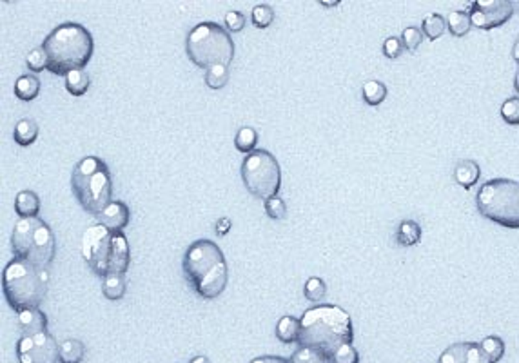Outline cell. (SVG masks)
<instances>
[{"instance_id":"cell-1","label":"cell","mask_w":519,"mask_h":363,"mask_svg":"<svg viewBox=\"0 0 519 363\" xmlns=\"http://www.w3.org/2000/svg\"><path fill=\"white\" fill-rule=\"evenodd\" d=\"M355 329L345 309L332 303H323L307 309L300 318V347L318 349L332 356L342 345L352 343Z\"/></svg>"},{"instance_id":"cell-2","label":"cell","mask_w":519,"mask_h":363,"mask_svg":"<svg viewBox=\"0 0 519 363\" xmlns=\"http://www.w3.org/2000/svg\"><path fill=\"white\" fill-rule=\"evenodd\" d=\"M184 275L201 298L213 300L226 290L229 267L226 256L213 240H196L184 254Z\"/></svg>"},{"instance_id":"cell-3","label":"cell","mask_w":519,"mask_h":363,"mask_svg":"<svg viewBox=\"0 0 519 363\" xmlns=\"http://www.w3.org/2000/svg\"><path fill=\"white\" fill-rule=\"evenodd\" d=\"M42 48L48 55V69L55 75H68L82 69L91 60L95 42L88 29L78 22H64L53 29Z\"/></svg>"},{"instance_id":"cell-4","label":"cell","mask_w":519,"mask_h":363,"mask_svg":"<svg viewBox=\"0 0 519 363\" xmlns=\"http://www.w3.org/2000/svg\"><path fill=\"white\" fill-rule=\"evenodd\" d=\"M82 256L91 267L93 273L102 278L108 276H124L131 262L129 242L122 231L105 229L97 223L85 229L82 236Z\"/></svg>"},{"instance_id":"cell-5","label":"cell","mask_w":519,"mask_h":363,"mask_svg":"<svg viewBox=\"0 0 519 363\" xmlns=\"http://www.w3.org/2000/svg\"><path fill=\"white\" fill-rule=\"evenodd\" d=\"M49 275L46 269H38L33 263L13 258L6 265L2 275V289L13 311L22 312L38 309L46 300Z\"/></svg>"},{"instance_id":"cell-6","label":"cell","mask_w":519,"mask_h":363,"mask_svg":"<svg viewBox=\"0 0 519 363\" xmlns=\"http://www.w3.org/2000/svg\"><path fill=\"white\" fill-rule=\"evenodd\" d=\"M71 189L82 209L95 216L113 202V180L98 157H84L73 167Z\"/></svg>"},{"instance_id":"cell-7","label":"cell","mask_w":519,"mask_h":363,"mask_svg":"<svg viewBox=\"0 0 519 363\" xmlns=\"http://www.w3.org/2000/svg\"><path fill=\"white\" fill-rule=\"evenodd\" d=\"M11 251L15 258L48 270L57 254V240L42 218H21L13 226Z\"/></svg>"},{"instance_id":"cell-8","label":"cell","mask_w":519,"mask_h":363,"mask_svg":"<svg viewBox=\"0 0 519 363\" xmlns=\"http://www.w3.org/2000/svg\"><path fill=\"white\" fill-rule=\"evenodd\" d=\"M185 51L193 64L209 69L213 65H229L234 57L231 33L216 22L194 26L185 38Z\"/></svg>"},{"instance_id":"cell-9","label":"cell","mask_w":519,"mask_h":363,"mask_svg":"<svg viewBox=\"0 0 519 363\" xmlns=\"http://www.w3.org/2000/svg\"><path fill=\"white\" fill-rule=\"evenodd\" d=\"M476 206L481 216L508 229L519 227V184L508 178L485 182L476 194Z\"/></svg>"},{"instance_id":"cell-10","label":"cell","mask_w":519,"mask_h":363,"mask_svg":"<svg viewBox=\"0 0 519 363\" xmlns=\"http://www.w3.org/2000/svg\"><path fill=\"white\" fill-rule=\"evenodd\" d=\"M242 180L249 193L267 200L271 196H278L282 186V169L273 153L254 149L242 162Z\"/></svg>"},{"instance_id":"cell-11","label":"cell","mask_w":519,"mask_h":363,"mask_svg":"<svg viewBox=\"0 0 519 363\" xmlns=\"http://www.w3.org/2000/svg\"><path fill=\"white\" fill-rule=\"evenodd\" d=\"M514 13V4L510 0H478L468 6L471 26L478 29H494L503 26Z\"/></svg>"},{"instance_id":"cell-12","label":"cell","mask_w":519,"mask_h":363,"mask_svg":"<svg viewBox=\"0 0 519 363\" xmlns=\"http://www.w3.org/2000/svg\"><path fill=\"white\" fill-rule=\"evenodd\" d=\"M16 356L21 363H57L58 345L48 331L22 336L16 342Z\"/></svg>"},{"instance_id":"cell-13","label":"cell","mask_w":519,"mask_h":363,"mask_svg":"<svg viewBox=\"0 0 519 363\" xmlns=\"http://www.w3.org/2000/svg\"><path fill=\"white\" fill-rule=\"evenodd\" d=\"M438 363H488L479 343L459 342L447 347L438 358Z\"/></svg>"},{"instance_id":"cell-14","label":"cell","mask_w":519,"mask_h":363,"mask_svg":"<svg viewBox=\"0 0 519 363\" xmlns=\"http://www.w3.org/2000/svg\"><path fill=\"white\" fill-rule=\"evenodd\" d=\"M97 218H98V223L104 226L105 229L118 233V231H122L129 223L131 213H129V207L125 206L124 202H120V200H115V202L109 204V206L105 207L100 214H97Z\"/></svg>"},{"instance_id":"cell-15","label":"cell","mask_w":519,"mask_h":363,"mask_svg":"<svg viewBox=\"0 0 519 363\" xmlns=\"http://www.w3.org/2000/svg\"><path fill=\"white\" fill-rule=\"evenodd\" d=\"M19 327L22 336H33L48 331V318L41 309H28L19 312Z\"/></svg>"},{"instance_id":"cell-16","label":"cell","mask_w":519,"mask_h":363,"mask_svg":"<svg viewBox=\"0 0 519 363\" xmlns=\"http://www.w3.org/2000/svg\"><path fill=\"white\" fill-rule=\"evenodd\" d=\"M481 177V169L474 160H459L454 167V178L463 189H472Z\"/></svg>"},{"instance_id":"cell-17","label":"cell","mask_w":519,"mask_h":363,"mask_svg":"<svg viewBox=\"0 0 519 363\" xmlns=\"http://www.w3.org/2000/svg\"><path fill=\"white\" fill-rule=\"evenodd\" d=\"M41 211V198L35 191L24 189L15 198V213L21 218H35Z\"/></svg>"},{"instance_id":"cell-18","label":"cell","mask_w":519,"mask_h":363,"mask_svg":"<svg viewBox=\"0 0 519 363\" xmlns=\"http://www.w3.org/2000/svg\"><path fill=\"white\" fill-rule=\"evenodd\" d=\"M41 93V80L35 75H22L16 78L15 82V95L16 98H21L22 102H31L35 100Z\"/></svg>"},{"instance_id":"cell-19","label":"cell","mask_w":519,"mask_h":363,"mask_svg":"<svg viewBox=\"0 0 519 363\" xmlns=\"http://www.w3.org/2000/svg\"><path fill=\"white\" fill-rule=\"evenodd\" d=\"M85 356V347L80 340L68 338L58 345V362L61 363H82Z\"/></svg>"},{"instance_id":"cell-20","label":"cell","mask_w":519,"mask_h":363,"mask_svg":"<svg viewBox=\"0 0 519 363\" xmlns=\"http://www.w3.org/2000/svg\"><path fill=\"white\" fill-rule=\"evenodd\" d=\"M13 138L19 145L22 147H28L33 142L38 138V125H36L35 120L31 118H22V120L16 122L15 131H13Z\"/></svg>"},{"instance_id":"cell-21","label":"cell","mask_w":519,"mask_h":363,"mask_svg":"<svg viewBox=\"0 0 519 363\" xmlns=\"http://www.w3.org/2000/svg\"><path fill=\"white\" fill-rule=\"evenodd\" d=\"M276 336L283 343H296L300 338V320L294 316H283L276 323Z\"/></svg>"},{"instance_id":"cell-22","label":"cell","mask_w":519,"mask_h":363,"mask_svg":"<svg viewBox=\"0 0 519 363\" xmlns=\"http://www.w3.org/2000/svg\"><path fill=\"white\" fill-rule=\"evenodd\" d=\"M396 240L399 246L412 247L419 243L421 240V227L414 222V220H403L398 226V233H396Z\"/></svg>"},{"instance_id":"cell-23","label":"cell","mask_w":519,"mask_h":363,"mask_svg":"<svg viewBox=\"0 0 519 363\" xmlns=\"http://www.w3.org/2000/svg\"><path fill=\"white\" fill-rule=\"evenodd\" d=\"M65 89L73 97H82L88 93L89 89V75L84 69H75V71L65 75Z\"/></svg>"},{"instance_id":"cell-24","label":"cell","mask_w":519,"mask_h":363,"mask_svg":"<svg viewBox=\"0 0 519 363\" xmlns=\"http://www.w3.org/2000/svg\"><path fill=\"white\" fill-rule=\"evenodd\" d=\"M479 349H481L488 363H498L505 354V343L498 336H487V338L481 340Z\"/></svg>"},{"instance_id":"cell-25","label":"cell","mask_w":519,"mask_h":363,"mask_svg":"<svg viewBox=\"0 0 519 363\" xmlns=\"http://www.w3.org/2000/svg\"><path fill=\"white\" fill-rule=\"evenodd\" d=\"M363 100L369 105H379L387 98V88L379 80H367L362 88Z\"/></svg>"},{"instance_id":"cell-26","label":"cell","mask_w":519,"mask_h":363,"mask_svg":"<svg viewBox=\"0 0 519 363\" xmlns=\"http://www.w3.org/2000/svg\"><path fill=\"white\" fill-rule=\"evenodd\" d=\"M289 363H332V362H330V356H327L325 352L318 351V349L300 347L293 352Z\"/></svg>"},{"instance_id":"cell-27","label":"cell","mask_w":519,"mask_h":363,"mask_svg":"<svg viewBox=\"0 0 519 363\" xmlns=\"http://www.w3.org/2000/svg\"><path fill=\"white\" fill-rule=\"evenodd\" d=\"M445 28H447L445 19L439 13H432V15H427L423 19L421 33L427 38H431V41H436V38H439L445 33Z\"/></svg>"},{"instance_id":"cell-28","label":"cell","mask_w":519,"mask_h":363,"mask_svg":"<svg viewBox=\"0 0 519 363\" xmlns=\"http://www.w3.org/2000/svg\"><path fill=\"white\" fill-rule=\"evenodd\" d=\"M256 144H258V133L249 127V125H243L240 127L234 137V145H236L238 151H242V153H253L256 149Z\"/></svg>"},{"instance_id":"cell-29","label":"cell","mask_w":519,"mask_h":363,"mask_svg":"<svg viewBox=\"0 0 519 363\" xmlns=\"http://www.w3.org/2000/svg\"><path fill=\"white\" fill-rule=\"evenodd\" d=\"M102 293H104V296L108 300H120L124 298L125 295V280L124 276H108V278H104V282H102Z\"/></svg>"},{"instance_id":"cell-30","label":"cell","mask_w":519,"mask_h":363,"mask_svg":"<svg viewBox=\"0 0 519 363\" xmlns=\"http://www.w3.org/2000/svg\"><path fill=\"white\" fill-rule=\"evenodd\" d=\"M445 24H449V31L454 36H463L467 35L468 29H471V19H468L467 11H452L449 13V19L445 21Z\"/></svg>"},{"instance_id":"cell-31","label":"cell","mask_w":519,"mask_h":363,"mask_svg":"<svg viewBox=\"0 0 519 363\" xmlns=\"http://www.w3.org/2000/svg\"><path fill=\"white\" fill-rule=\"evenodd\" d=\"M206 84L211 89H221L229 80V65H213L206 69Z\"/></svg>"},{"instance_id":"cell-32","label":"cell","mask_w":519,"mask_h":363,"mask_svg":"<svg viewBox=\"0 0 519 363\" xmlns=\"http://www.w3.org/2000/svg\"><path fill=\"white\" fill-rule=\"evenodd\" d=\"M251 19H253V24L260 29H266L273 24L274 21V11L269 4H258L254 6L253 11H251Z\"/></svg>"},{"instance_id":"cell-33","label":"cell","mask_w":519,"mask_h":363,"mask_svg":"<svg viewBox=\"0 0 519 363\" xmlns=\"http://www.w3.org/2000/svg\"><path fill=\"white\" fill-rule=\"evenodd\" d=\"M303 293H305V298L309 300V302H322L323 296H325V293H327L325 282H323L322 278H316V276H313V278H309L305 282Z\"/></svg>"},{"instance_id":"cell-34","label":"cell","mask_w":519,"mask_h":363,"mask_svg":"<svg viewBox=\"0 0 519 363\" xmlns=\"http://www.w3.org/2000/svg\"><path fill=\"white\" fill-rule=\"evenodd\" d=\"M26 64L31 69L33 73H41L42 69H48V55H46V49L42 46L38 48H33L31 51L28 53L26 57Z\"/></svg>"},{"instance_id":"cell-35","label":"cell","mask_w":519,"mask_h":363,"mask_svg":"<svg viewBox=\"0 0 519 363\" xmlns=\"http://www.w3.org/2000/svg\"><path fill=\"white\" fill-rule=\"evenodd\" d=\"M421 41H423V33L419 28H416V26H409V28L403 29L402 44L405 49H409V51H416L418 46L421 44Z\"/></svg>"},{"instance_id":"cell-36","label":"cell","mask_w":519,"mask_h":363,"mask_svg":"<svg viewBox=\"0 0 519 363\" xmlns=\"http://www.w3.org/2000/svg\"><path fill=\"white\" fill-rule=\"evenodd\" d=\"M330 362L332 363H360V354L352 343H347V345H342L335 354L330 356Z\"/></svg>"},{"instance_id":"cell-37","label":"cell","mask_w":519,"mask_h":363,"mask_svg":"<svg viewBox=\"0 0 519 363\" xmlns=\"http://www.w3.org/2000/svg\"><path fill=\"white\" fill-rule=\"evenodd\" d=\"M263 207H266L267 216L274 218V220H282V218L285 216V213H287L285 202H283L280 196L267 198L266 204H263Z\"/></svg>"},{"instance_id":"cell-38","label":"cell","mask_w":519,"mask_h":363,"mask_svg":"<svg viewBox=\"0 0 519 363\" xmlns=\"http://www.w3.org/2000/svg\"><path fill=\"white\" fill-rule=\"evenodd\" d=\"M501 117L507 124L518 125L519 124V100L518 98H508L507 102H503L501 105Z\"/></svg>"},{"instance_id":"cell-39","label":"cell","mask_w":519,"mask_h":363,"mask_svg":"<svg viewBox=\"0 0 519 363\" xmlns=\"http://www.w3.org/2000/svg\"><path fill=\"white\" fill-rule=\"evenodd\" d=\"M246 26V16L242 11H229L226 15V29L229 33L242 31Z\"/></svg>"},{"instance_id":"cell-40","label":"cell","mask_w":519,"mask_h":363,"mask_svg":"<svg viewBox=\"0 0 519 363\" xmlns=\"http://www.w3.org/2000/svg\"><path fill=\"white\" fill-rule=\"evenodd\" d=\"M403 51V44L399 38H396V36H389V38H385V42H383V55H385L387 58H398L399 55H402Z\"/></svg>"},{"instance_id":"cell-41","label":"cell","mask_w":519,"mask_h":363,"mask_svg":"<svg viewBox=\"0 0 519 363\" xmlns=\"http://www.w3.org/2000/svg\"><path fill=\"white\" fill-rule=\"evenodd\" d=\"M249 363H289V359L282 356H260V358L251 359Z\"/></svg>"},{"instance_id":"cell-42","label":"cell","mask_w":519,"mask_h":363,"mask_svg":"<svg viewBox=\"0 0 519 363\" xmlns=\"http://www.w3.org/2000/svg\"><path fill=\"white\" fill-rule=\"evenodd\" d=\"M214 227H216V233L220 234V236H224V234H227V231L231 229V220L229 218H220Z\"/></svg>"},{"instance_id":"cell-43","label":"cell","mask_w":519,"mask_h":363,"mask_svg":"<svg viewBox=\"0 0 519 363\" xmlns=\"http://www.w3.org/2000/svg\"><path fill=\"white\" fill-rule=\"evenodd\" d=\"M189 363H211L207 356H194Z\"/></svg>"}]
</instances>
